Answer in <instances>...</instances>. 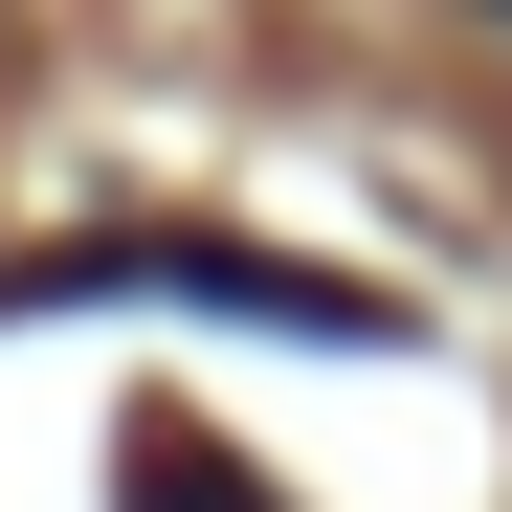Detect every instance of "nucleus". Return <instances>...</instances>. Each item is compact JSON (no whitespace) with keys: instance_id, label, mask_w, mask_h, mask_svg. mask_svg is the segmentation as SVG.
<instances>
[{"instance_id":"1","label":"nucleus","mask_w":512,"mask_h":512,"mask_svg":"<svg viewBox=\"0 0 512 512\" xmlns=\"http://www.w3.org/2000/svg\"><path fill=\"white\" fill-rule=\"evenodd\" d=\"M134 512H268V490H245V468H179V446H156V468H134Z\"/></svg>"}]
</instances>
